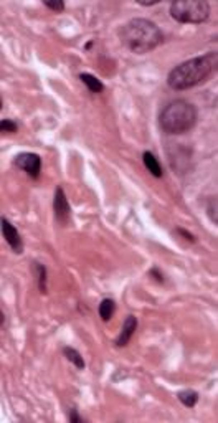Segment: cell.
Here are the masks:
<instances>
[{"label":"cell","mask_w":218,"mask_h":423,"mask_svg":"<svg viewBox=\"0 0 218 423\" xmlns=\"http://www.w3.org/2000/svg\"><path fill=\"white\" fill-rule=\"evenodd\" d=\"M136 329H137V319H136L134 316H127L124 324H122V329H121V334L119 338H117L116 344L119 345V347H124V345H127V342L131 340V338L134 336Z\"/></svg>","instance_id":"obj_8"},{"label":"cell","mask_w":218,"mask_h":423,"mask_svg":"<svg viewBox=\"0 0 218 423\" xmlns=\"http://www.w3.org/2000/svg\"><path fill=\"white\" fill-rule=\"evenodd\" d=\"M217 53L210 52L203 56L192 58L189 61L180 63L167 76V83L172 89L182 91L193 88L200 83H203L213 71L217 70Z\"/></svg>","instance_id":"obj_1"},{"label":"cell","mask_w":218,"mask_h":423,"mask_svg":"<svg viewBox=\"0 0 218 423\" xmlns=\"http://www.w3.org/2000/svg\"><path fill=\"white\" fill-rule=\"evenodd\" d=\"M177 397H179L180 403L189 408L195 407V403L198 402V394L195 392V390H182V392L177 394Z\"/></svg>","instance_id":"obj_12"},{"label":"cell","mask_w":218,"mask_h":423,"mask_svg":"<svg viewBox=\"0 0 218 423\" xmlns=\"http://www.w3.org/2000/svg\"><path fill=\"white\" fill-rule=\"evenodd\" d=\"M53 210H54V218H56L61 225H66L68 222H70L71 208H70V203H68V198H66V195H65V192H63L61 187H58L56 192H54Z\"/></svg>","instance_id":"obj_6"},{"label":"cell","mask_w":218,"mask_h":423,"mask_svg":"<svg viewBox=\"0 0 218 423\" xmlns=\"http://www.w3.org/2000/svg\"><path fill=\"white\" fill-rule=\"evenodd\" d=\"M0 129H2V133H15L17 122L12 119H2V122H0Z\"/></svg>","instance_id":"obj_15"},{"label":"cell","mask_w":218,"mask_h":423,"mask_svg":"<svg viewBox=\"0 0 218 423\" xmlns=\"http://www.w3.org/2000/svg\"><path fill=\"white\" fill-rule=\"evenodd\" d=\"M15 166L27 172L31 179H36L40 175V170H42V159H40L38 154L22 152L15 157Z\"/></svg>","instance_id":"obj_5"},{"label":"cell","mask_w":218,"mask_h":423,"mask_svg":"<svg viewBox=\"0 0 218 423\" xmlns=\"http://www.w3.org/2000/svg\"><path fill=\"white\" fill-rule=\"evenodd\" d=\"M2 235H3V238H5V242L10 245V248L13 252L18 254L24 252V242H22V238H20V233H18V230L7 220V218H2Z\"/></svg>","instance_id":"obj_7"},{"label":"cell","mask_w":218,"mask_h":423,"mask_svg":"<svg viewBox=\"0 0 218 423\" xmlns=\"http://www.w3.org/2000/svg\"><path fill=\"white\" fill-rule=\"evenodd\" d=\"M170 15L180 24H202L210 15L205 0H177L170 5Z\"/></svg>","instance_id":"obj_4"},{"label":"cell","mask_w":218,"mask_h":423,"mask_svg":"<svg viewBox=\"0 0 218 423\" xmlns=\"http://www.w3.org/2000/svg\"><path fill=\"white\" fill-rule=\"evenodd\" d=\"M208 213H210L212 222H215V225H217V198L210 200V205H208Z\"/></svg>","instance_id":"obj_17"},{"label":"cell","mask_w":218,"mask_h":423,"mask_svg":"<svg viewBox=\"0 0 218 423\" xmlns=\"http://www.w3.org/2000/svg\"><path fill=\"white\" fill-rule=\"evenodd\" d=\"M36 271H38V288L40 293H47V268L36 263Z\"/></svg>","instance_id":"obj_14"},{"label":"cell","mask_w":218,"mask_h":423,"mask_svg":"<svg viewBox=\"0 0 218 423\" xmlns=\"http://www.w3.org/2000/svg\"><path fill=\"white\" fill-rule=\"evenodd\" d=\"M63 354H65V356H66L68 361L75 364L76 369L83 370L84 367H86V364H84V361H83V357H81V354H80L78 351H76V349H73V347H65V349H63Z\"/></svg>","instance_id":"obj_13"},{"label":"cell","mask_w":218,"mask_h":423,"mask_svg":"<svg viewBox=\"0 0 218 423\" xmlns=\"http://www.w3.org/2000/svg\"><path fill=\"white\" fill-rule=\"evenodd\" d=\"M45 5H47L48 8H52L53 12H63L65 10V3L61 2V0H56V2H50V0H45Z\"/></svg>","instance_id":"obj_16"},{"label":"cell","mask_w":218,"mask_h":423,"mask_svg":"<svg viewBox=\"0 0 218 423\" xmlns=\"http://www.w3.org/2000/svg\"><path fill=\"white\" fill-rule=\"evenodd\" d=\"M142 161H144V166L145 169H147L154 177H157V179H161V177L164 175V170H162V166L161 162H159V159L154 156L152 152L145 151L142 154Z\"/></svg>","instance_id":"obj_9"},{"label":"cell","mask_w":218,"mask_h":423,"mask_svg":"<svg viewBox=\"0 0 218 423\" xmlns=\"http://www.w3.org/2000/svg\"><path fill=\"white\" fill-rule=\"evenodd\" d=\"M80 80L83 81L86 86H88V89L91 91V93H101V91L104 89V86H103L101 81H99L96 76L89 75V73H81Z\"/></svg>","instance_id":"obj_10"},{"label":"cell","mask_w":218,"mask_h":423,"mask_svg":"<svg viewBox=\"0 0 218 423\" xmlns=\"http://www.w3.org/2000/svg\"><path fill=\"white\" fill-rule=\"evenodd\" d=\"M159 122H161L164 133L184 134L192 129L197 122V109L192 103L185 101V99H175L162 109Z\"/></svg>","instance_id":"obj_3"},{"label":"cell","mask_w":218,"mask_h":423,"mask_svg":"<svg viewBox=\"0 0 218 423\" xmlns=\"http://www.w3.org/2000/svg\"><path fill=\"white\" fill-rule=\"evenodd\" d=\"M121 43L134 53H147L164 42L161 28L147 18H133L119 30Z\"/></svg>","instance_id":"obj_2"},{"label":"cell","mask_w":218,"mask_h":423,"mask_svg":"<svg viewBox=\"0 0 218 423\" xmlns=\"http://www.w3.org/2000/svg\"><path fill=\"white\" fill-rule=\"evenodd\" d=\"M114 309H116V304L112 299H103L101 304H99V316H101V319L104 322H108L109 319L112 317V314H114Z\"/></svg>","instance_id":"obj_11"},{"label":"cell","mask_w":218,"mask_h":423,"mask_svg":"<svg viewBox=\"0 0 218 423\" xmlns=\"http://www.w3.org/2000/svg\"><path fill=\"white\" fill-rule=\"evenodd\" d=\"M70 422L80 423V422H83V418L78 417V413H76V410H71V412H70Z\"/></svg>","instance_id":"obj_18"},{"label":"cell","mask_w":218,"mask_h":423,"mask_svg":"<svg viewBox=\"0 0 218 423\" xmlns=\"http://www.w3.org/2000/svg\"><path fill=\"white\" fill-rule=\"evenodd\" d=\"M179 233H182L184 236H187V240H190V242H193V236L190 235V233H187V231H184V230H179Z\"/></svg>","instance_id":"obj_19"}]
</instances>
